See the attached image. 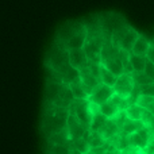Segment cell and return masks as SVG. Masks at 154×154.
I'll use <instances>...</instances> for the list:
<instances>
[{
	"label": "cell",
	"instance_id": "1",
	"mask_svg": "<svg viewBox=\"0 0 154 154\" xmlns=\"http://www.w3.org/2000/svg\"><path fill=\"white\" fill-rule=\"evenodd\" d=\"M46 80L56 82L70 84L73 80L79 79V70L70 65L69 50L61 48L53 41L45 56Z\"/></svg>",
	"mask_w": 154,
	"mask_h": 154
},
{
	"label": "cell",
	"instance_id": "2",
	"mask_svg": "<svg viewBox=\"0 0 154 154\" xmlns=\"http://www.w3.org/2000/svg\"><path fill=\"white\" fill-rule=\"evenodd\" d=\"M82 20L87 27V39H85V45L82 49L88 57V61L100 64V54L106 43V34L103 31L100 16L99 14H95V15L82 18Z\"/></svg>",
	"mask_w": 154,
	"mask_h": 154
},
{
	"label": "cell",
	"instance_id": "3",
	"mask_svg": "<svg viewBox=\"0 0 154 154\" xmlns=\"http://www.w3.org/2000/svg\"><path fill=\"white\" fill-rule=\"evenodd\" d=\"M87 39V27L82 19L66 20L57 29L54 42L66 50L82 49Z\"/></svg>",
	"mask_w": 154,
	"mask_h": 154
},
{
	"label": "cell",
	"instance_id": "4",
	"mask_svg": "<svg viewBox=\"0 0 154 154\" xmlns=\"http://www.w3.org/2000/svg\"><path fill=\"white\" fill-rule=\"evenodd\" d=\"M69 109L43 103L42 116H41V133L46 138L60 131L65 130L68 126Z\"/></svg>",
	"mask_w": 154,
	"mask_h": 154
},
{
	"label": "cell",
	"instance_id": "5",
	"mask_svg": "<svg viewBox=\"0 0 154 154\" xmlns=\"http://www.w3.org/2000/svg\"><path fill=\"white\" fill-rule=\"evenodd\" d=\"M73 101H75V97L72 95L69 84L46 80L45 92H43V103L69 109Z\"/></svg>",
	"mask_w": 154,
	"mask_h": 154
},
{
	"label": "cell",
	"instance_id": "6",
	"mask_svg": "<svg viewBox=\"0 0 154 154\" xmlns=\"http://www.w3.org/2000/svg\"><path fill=\"white\" fill-rule=\"evenodd\" d=\"M100 64L108 70H111L115 76H120L125 73L122 58H120V49L112 45L111 38L106 37V43L100 54Z\"/></svg>",
	"mask_w": 154,
	"mask_h": 154
},
{
	"label": "cell",
	"instance_id": "7",
	"mask_svg": "<svg viewBox=\"0 0 154 154\" xmlns=\"http://www.w3.org/2000/svg\"><path fill=\"white\" fill-rule=\"evenodd\" d=\"M139 37V32L134 29L133 26H130L127 23L122 24L120 27H118L111 35V42L114 46H116L120 50H125L131 53L133 50V46L135 43L137 38Z\"/></svg>",
	"mask_w": 154,
	"mask_h": 154
},
{
	"label": "cell",
	"instance_id": "8",
	"mask_svg": "<svg viewBox=\"0 0 154 154\" xmlns=\"http://www.w3.org/2000/svg\"><path fill=\"white\" fill-rule=\"evenodd\" d=\"M69 112L76 115V118L89 130L91 123H92V111H91L89 100H75L69 108Z\"/></svg>",
	"mask_w": 154,
	"mask_h": 154
},
{
	"label": "cell",
	"instance_id": "9",
	"mask_svg": "<svg viewBox=\"0 0 154 154\" xmlns=\"http://www.w3.org/2000/svg\"><path fill=\"white\" fill-rule=\"evenodd\" d=\"M134 87H135V82L133 80V76L127 75V73H123V75L118 76L116 82L112 87V89H114L115 95L120 96L123 99H128V96L133 92Z\"/></svg>",
	"mask_w": 154,
	"mask_h": 154
},
{
	"label": "cell",
	"instance_id": "10",
	"mask_svg": "<svg viewBox=\"0 0 154 154\" xmlns=\"http://www.w3.org/2000/svg\"><path fill=\"white\" fill-rule=\"evenodd\" d=\"M114 96V89L108 85L104 84H99L96 88H93V91L91 92L88 100L93 104H97V106H101V104L107 103L108 100H111V97Z\"/></svg>",
	"mask_w": 154,
	"mask_h": 154
},
{
	"label": "cell",
	"instance_id": "11",
	"mask_svg": "<svg viewBox=\"0 0 154 154\" xmlns=\"http://www.w3.org/2000/svg\"><path fill=\"white\" fill-rule=\"evenodd\" d=\"M66 128H68V133H69V137H70L72 141L89 135V130H88V128L85 127L79 119H77L76 115H73L72 112H69Z\"/></svg>",
	"mask_w": 154,
	"mask_h": 154
},
{
	"label": "cell",
	"instance_id": "12",
	"mask_svg": "<svg viewBox=\"0 0 154 154\" xmlns=\"http://www.w3.org/2000/svg\"><path fill=\"white\" fill-rule=\"evenodd\" d=\"M69 61L70 65L77 70L88 66V64H89L84 49H72V50H69Z\"/></svg>",
	"mask_w": 154,
	"mask_h": 154
},
{
	"label": "cell",
	"instance_id": "13",
	"mask_svg": "<svg viewBox=\"0 0 154 154\" xmlns=\"http://www.w3.org/2000/svg\"><path fill=\"white\" fill-rule=\"evenodd\" d=\"M79 77H80V80H81L82 84L88 88V91H89V92H92L93 88H96L99 84H100V80H99L97 77L91 72V69L88 66L81 68V69L79 70ZM89 95H91V93H89Z\"/></svg>",
	"mask_w": 154,
	"mask_h": 154
},
{
	"label": "cell",
	"instance_id": "14",
	"mask_svg": "<svg viewBox=\"0 0 154 154\" xmlns=\"http://www.w3.org/2000/svg\"><path fill=\"white\" fill-rule=\"evenodd\" d=\"M69 88H70V91H72V95H73V97H75V100H87V99L89 97L91 92L88 91V88L81 82L80 77L76 79V80H73V81L70 82Z\"/></svg>",
	"mask_w": 154,
	"mask_h": 154
},
{
	"label": "cell",
	"instance_id": "15",
	"mask_svg": "<svg viewBox=\"0 0 154 154\" xmlns=\"http://www.w3.org/2000/svg\"><path fill=\"white\" fill-rule=\"evenodd\" d=\"M150 45H152V41L147 39L145 35L139 34V37L137 38L135 43H134V46H133L131 54H135V56H141V57H146L147 50H149Z\"/></svg>",
	"mask_w": 154,
	"mask_h": 154
},
{
	"label": "cell",
	"instance_id": "16",
	"mask_svg": "<svg viewBox=\"0 0 154 154\" xmlns=\"http://www.w3.org/2000/svg\"><path fill=\"white\" fill-rule=\"evenodd\" d=\"M99 134H100L101 137H103V139L106 142H108V141H111V139H114L115 137L118 135V134L120 133V130L118 128V126L114 123V120L112 119H108L106 122V125L103 126V127L100 128V130L97 131Z\"/></svg>",
	"mask_w": 154,
	"mask_h": 154
},
{
	"label": "cell",
	"instance_id": "17",
	"mask_svg": "<svg viewBox=\"0 0 154 154\" xmlns=\"http://www.w3.org/2000/svg\"><path fill=\"white\" fill-rule=\"evenodd\" d=\"M73 150V142L72 145H53V143H45V154H72Z\"/></svg>",
	"mask_w": 154,
	"mask_h": 154
},
{
	"label": "cell",
	"instance_id": "18",
	"mask_svg": "<svg viewBox=\"0 0 154 154\" xmlns=\"http://www.w3.org/2000/svg\"><path fill=\"white\" fill-rule=\"evenodd\" d=\"M46 142L48 143H53V145H72V139L69 137L68 128L50 135L49 138H46Z\"/></svg>",
	"mask_w": 154,
	"mask_h": 154
},
{
	"label": "cell",
	"instance_id": "19",
	"mask_svg": "<svg viewBox=\"0 0 154 154\" xmlns=\"http://www.w3.org/2000/svg\"><path fill=\"white\" fill-rule=\"evenodd\" d=\"M143 127V123L141 122V120H131V119H126L125 125H123L122 130H120V133L125 134V135H133L134 133H137V131L139 130V128Z\"/></svg>",
	"mask_w": 154,
	"mask_h": 154
},
{
	"label": "cell",
	"instance_id": "20",
	"mask_svg": "<svg viewBox=\"0 0 154 154\" xmlns=\"http://www.w3.org/2000/svg\"><path fill=\"white\" fill-rule=\"evenodd\" d=\"M118 76H115L111 70H108L107 68H104L103 65L100 64V76H99V80H100L101 84L108 85V87H114L115 82H116Z\"/></svg>",
	"mask_w": 154,
	"mask_h": 154
},
{
	"label": "cell",
	"instance_id": "21",
	"mask_svg": "<svg viewBox=\"0 0 154 154\" xmlns=\"http://www.w3.org/2000/svg\"><path fill=\"white\" fill-rule=\"evenodd\" d=\"M146 57H141V56H135V54L130 53V64L133 68V72H143L145 66H146Z\"/></svg>",
	"mask_w": 154,
	"mask_h": 154
},
{
	"label": "cell",
	"instance_id": "22",
	"mask_svg": "<svg viewBox=\"0 0 154 154\" xmlns=\"http://www.w3.org/2000/svg\"><path fill=\"white\" fill-rule=\"evenodd\" d=\"M125 112H126L127 119L141 120L142 119V115H143V108H142V107H139L138 104H131V106H128L127 108L125 109Z\"/></svg>",
	"mask_w": 154,
	"mask_h": 154
},
{
	"label": "cell",
	"instance_id": "23",
	"mask_svg": "<svg viewBox=\"0 0 154 154\" xmlns=\"http://www.w3.org/2000/svg\"><path fill=\"white\" fill-rule=\"evenodd\" d=\"M100 112L107 118V119H112L118 112H120V109L118 108L111 100H108L107 103H104L100 106Z\"/></svg>",
	"mask_w": 154,
	"mask_h": 154
},
{
	"label": "cell",
	"instance_id": "24",
	"mask_svg": "<svg viewBox=\"0 0 154 154\" xmlns=\"http://www.w3.org/2000/svg\"><path fill=\"white\" fill-rule=\"evenodd\" d=\"M73 142V150L79 154H87L91 152V147H89V143L87 141V137H82V138H79V139H75Z\"/></svg>",
	"mask_w": 154,
	"mask_h": 154
},
{
	"label": "cell",
	"instance_id": "25",
	"mask_svg": "<svg viewBox=\"0 0 154 154\" xmlns=\"http://www.w3.org/2000/svg\"><path fill=\"white\" fill-rule=\"evenodd\" d=\"M107 118L104 116L101 112H97V114H95L92 116V123H91V127H89V131H92V133H97L99 130H100L101 127H103L104 125H106L107 122Z\"/></svg>",
	"mask_w": 154,
	"mask_h": 154
},
{
	"label": "cell",
	"instance_id": "26",
	"mask_svg": "<svg viewBox=\"0 0 154 154\" xmlns=\"http://www.w3.org/2000/svg\"><path fill=\"white\" fill-rule=\"evenodd\" d=\"M87 141H88V143H89L91 150L96 149V147H101V146H104V145L107 143L100 134L99 133H92V131H89V135L87 137Z\"/></svg>",
	"mask_w": 154,
	"mask_h": 154
},
{
	"label": "cell",
	"instance_id": "27",
	"mask_svg": "<svg viewBox=\"0 0 154 154\" xmlns=\"http://www.w3.org/2000/svg\"><path fill=\"white\" fill-rule=\"evenodd\" d=\"M137 104H138L139 107H142L143 109H146V111L152 112L154 115V97H152V96L141 95L138 99V101H137Z\"/></svg>",
	"mask_w": 154,
	"mask_h": 154
},
{
	"label": "cell",
	"instance_id": "28",
	"mask_svg": "<svg viewBox=\"0 0 154 154\" xmlns=\"http://www.w3.org/2000/svg\"><path fill=\"white\" fill-rule=\"evenodd\" d=\"M131 76H133V80H134V82H135V85H138V87H145V85H149L153 82L149 77L145 75V72H133Z\"/></svg>",
	"mask_w": 154,
	"mask_h": 154
},
{
	"label": "cell",
	"instance_id": "29",
	"mask_svg": "<svg viewBox=\"0 0 154 154\" xmlns=\"http://www.w3.org/2000/svg\"><path fill=\"white\" fill-rule=\"evenodd\" d=\"M126 119H127V116H126V112H125V111L118 112V114L115 115L114 118H112L114 123L118 126V128H119V130H122V127H123V125H125Z\"/></svg>",
	"mask_w": 154,
	"mask_h": 154
},
{
	"label": "cell",
	"instance_id": "30",
	"mask_svg": "<svg viewBox=\"0 0 154 154\" xmlns=\"http://www.w3.org/2000/svg\"><path fill=\"white\" fill-rule=\"evenodd\" d=\"M143 72H145V75H146L154 82V64L152 61H149V60L146 61V66H145Z\"/></svg>",
	"mask_w": 154,
	"mask_h": 154
},
{
	"label": "cell",
	"instance_id": "31",
	"mask_svg": "<svg viewBox=\"0 0 154 154\" xmlns=\"http://www.w3.org/2000/svg\"><path fill=\"white\" fill-rule=\"evenodd\" d=\"M139 88H141V95L154 97V82H152L149 85H145V87H139Z\"/></svg>",
	"mask_w": 154,
	"mask_h": 154
},
{
	"label": "cell",
	"instance_id": "32",
	"mask_svg": "<svg viewBox=\"0 0 154 154\" xmlns=\"http://www.w3.org/2000/svg\"><path fill=\"white\" fill-rule=\"evenodd\" d=\"M141 152V149H138V147H134V146H128L127 149L122 150V152H119V154H139Z\"/></svg>",
	"mask_w": 154,
	"mask_h": 154
},
{
	"label": "cell",
	"instance_id": "33",
	"mask_svg": "<svg viewBox=\"0 0 154 154\" xmlns=\"http://www.w3.org/2000/svg\"><path fill=\"white\" fill-rule=\"evenodd\" d=\"M146 58L149 60V61H152L154 64V43H152L149 48V50H147V54H146Z\"/></svg>",
	"mask_w": 154,
	"mask_h": 154
},
{
	"label": "cell",
	"instance_id": "34",
	"mask_svg": "<svg viewBox=\"0 0 154 154\" xmlns=\"http://www.w3.org/2000/svg\"><path fill=\"white\" fill-rule=\"evenodd\" d=\"M72 154H79V153H76V152H73V153H72Z\"/></svg>",
	"mask_w": 154,
	"mask_h": 154
},
{
	"label": "cell",
	"instance_id": "35",
	"mask_svg": "<svg viewBox=\"0 0 154 154\" xmlns=\"http://www.w3.org/2000/svg\"><path fill=\"white\" fill-rule=\"evenodd\" d=\"M152 43H154V37H153V41H152Z\"/></svg>",
	"mask_w": 154,
	"mask_h": 154
},
{
	"label": "cell",
	"instance_id": "36",
	"mask_svg": "<svg viewBox=\"0 0 154 154\" xmlns=\"http://www.w3.org/2000/svg\"><path fill=\"white\" fill-rule=\"evenodd\" d=\"M87 154H93V153H91V152H89V153H87Z\"/></svg>",
	"mask_w": 154,
	"mask_h": 154
}]
</instances>
